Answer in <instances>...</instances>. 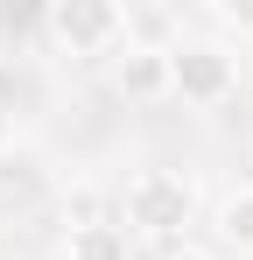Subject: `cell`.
Listing matches in <instances>:
<instances>
[{
  "label": "cell",
  "instance_id": "cell-7",
  "mask_svg": "<svg viewBox=\"0 0 253 260\" xmlns=\"http://www.w3.org/2000/svg\"><path fill=\"white\" fill-rule=\"evenodd\" d=\"M211 232H218V246H225V253H253V183L218 197V211H211Z\"/></svg>",
  "mask_w": 253,
  "mask_h": 260
},
{
  "label": "cell",
  "instance_id": "cell-2",
  "mask_svg": "<svg viewBox=\"0 0 253 260\" xmlns=\"http://www.w3.org/2000/svg\"><path fill=\"white\" fill-rule=\"evenodd\" d=\"M169 99H183L190 113H218L239 99V43L225 36H183L169 49Z\"/></svg>",
  "mask_w": 253,
  "mask_h": 260
},
{
  "label": "cell",
  "instance_id": "cell-9",
  "mask_svg": "<svg viewBox=\"0 0 253 260\" xmlns=\"http://www.w3.org/2000/svg\"><path fill=\"white\" fill-rule=\"evenodd\" d=\"M155 260H218V253H211V246H190V239H183V246H169V253H155Z\"/></svg>",
  "mask_w": 253,
  "mask_h": 260
},
{
  "label": "cell",
  "instance_id": "cell-8",
  "mask_svg": "<svg viewBox=\"0 0 253 260\" xmlns=\"http://www.w3.org/2000/svg\"><path fill=\"white\" fill-rule=\"evenodd\" d=\"M56 260H134L126 225H91V232H64Z\"/></svg>",
  "mask_w": 253,
  "mask_h": 260
},
{
  "label": "cell",
  "instance_id": "cell-4",
  "mask_svg": "<svg viewBox=\"0 0 253 260\" xmlns=\"http://www.w3.org/2000/svg\"><path fill=\"white\" fill-rule=\"evenodd\" d=\"M113 91H120L126 106H162L169 99V56H155V49H120V56H113Z\"/></svg>",
  "mask_w": 253,
  "mask_h": 260
},
{
  "label": "cell",
  "instance_id": "cell-1",
  "mask_svg": "<svg viewBox=\"0 0 253 260\" xmlns=\"http://www.w3.org/2000/svg\"><path fill=\"white\" fill-rule=\"evenodd\" d=\"M120 225L126 239H155V246H183V232L197 225V183L183 169H134L120 183Z\"/></svg>",
  "mask_w": 253,
  "mask_h": 260
},
{
  "label": "cell",
  "instance_id": "cell-6",
  "mask_svg": "<svg viewBox=\"0 0 253 260\" xmlns=\"http://www.w3.org/2000/svg\"><path fill=\"white\" fill-rule=\"evenodd\" d=\"M56 211H64V232H91V225H120V197H113L106 183L78 176V183L56 197Z\"/></svg>",
  "mask_w": 253,
  "mask_h": 260
},
{
  "label": "cell",
  "instance_id": "cell-5",
  "mask_svg": "<svg viewBox=\"0 0 253 260\" xmlns=\"http://www.w3.org/2000/svg\"><path fill=\"white\" fill-rule=\"evenodd\" d=\"M190 28H183V7H162V0H126V49H155V56H169V49L183 43Z\"/></svg>",
  "mask_w": 253,
  "mask_h": 260
},
{
  "label": "cell",
  "instance_id": "cell-3",
  "mask_svg": "<svg viewBox=\"0 0 253 260\" xmlns=\"http://www.w3.org/2000/svg\"><path fill=\"white\" fill-rule=\"evenodd\" d=\"M42 36L71 63H113L126 49V7L120 0H49L42 7Z\"/></svg>",
  "mask_w": 253,
  "mask_h": 260
}]
</instances>
